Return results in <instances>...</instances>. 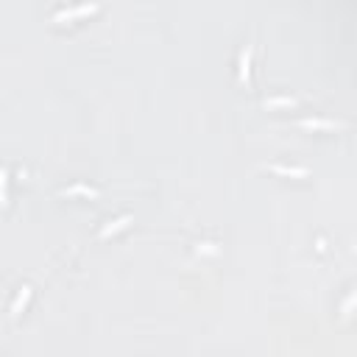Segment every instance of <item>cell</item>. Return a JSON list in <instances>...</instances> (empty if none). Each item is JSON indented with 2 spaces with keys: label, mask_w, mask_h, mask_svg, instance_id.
Returning <instances> with one entry per match:
<instances>
[{
  "label": "cell",
  "mask_w": 357,
  "mask_h": 357,
  "mask_svg": "<svg viewBox=\"0 0 357 357\" xmlns=\"http://www.w3.org/2000/svg\"><path fill=\"white\" fill-rule=\"evenodd\" d=\"M95 3H84L79 8H62V11H56V20H62V17H76V14H87V11H95Z\"/></svg>",
  "instance_id": "1"
}]
</instances>
